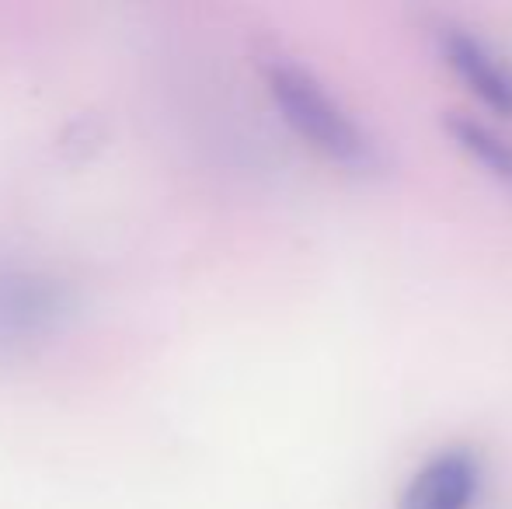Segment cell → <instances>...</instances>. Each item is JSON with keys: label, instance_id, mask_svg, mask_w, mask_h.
<instances>
[{"label": "cell", "instance_id": "cell-1", "mask_svg": "<svg viewBox=\"0 0 512 509\" xmlns=\"http://www.w3.org/2000/svg\"><path fill=\"white\" fill-rule=\"evenodd\" d=\"M84 290L39 252L0 248V370L42 363L77 332Z\"/></svg>", "mask_w": 512, "mask_h": 509}, {"label": "cell", "instance_id": "cell-5", "mask_svg": "<svg viewBox=\"0 0 512 509\" xmlns=\"http://www.w3.org/2000/svg\"><path fill=\"white\" fill-rule=\"evenodd\" d=\"M446 133L453 136L460 150L474 157L485 171H492L499 182H506L512 189V140L499 129H492L488 123L474 116H464V112H450L446 116Z\"/></svg>", "mask_w": 512, "mask_h": 509}, {"label": "cell", "instance_id": "cell-4", "mask_svg": "<svg viewBox=\"0 0 512 509\" xmlns=\"http://www.w3.org/2000/svg\"><path fill=\"white\" fill-rule=\"evenodd\" d=\"M481 492V457L471 447H443L425 457L401 489L398 509H471Z\"/></svg>", "mask_w": 512, "mask_h": 509}, {"label": "cell", "instance_id": "cell-3", "mask_svg": "<svg viewBox=\"0 0 512 509\" xmlns=\"http://www.w3.org/2000/svg\"><path fill=\"white\" fill-rule=\"evenodd\" d=\"M432 35L443 53L446 67L488 105V109L512 116V67L492 49L471 25L453 18L432 21Z\"/></svg>", "mask_w": 512, "mask_h": 509}, {"label": "cell", "instance_id": "cell-2", "mask_svg": "<svg viewBox=\"0 0 512 509\" xmlns=\"http://www.w3.org/2000/svg\"><path fill=\"white\" fill-rule=\"evenodd\" d=\"M262 84L279 119L307 143L314 154L356 175H370L380 164L373 133L345 109V102L307 67L286 53L262 56Z\"/></svg>", "mask_w": 512, "mask_h": 509}]
</instances>
